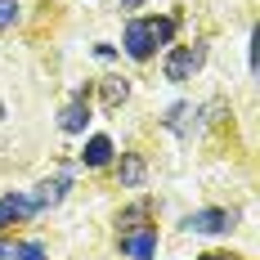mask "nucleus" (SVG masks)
I'll return each mask as SVG.
<instances>
[{
  "mask_svg": "<svg viewBox=\"0 0 260 260\" xmlns=\"http://www.w3.org/2000/svg\"><path fill=\"white\" fill-rule=\"evenodd\" d=\"M126 54H130V58H148V54H153L148 23H130V27H126Z\"/></svg>",
  "mask_w": 260,
  "mask_h": 260,
  "instance_id": "20e7f679",
  "label": "nucleus"
},
{
  "mask_svg": "<svg viewBox=\"0 0 260 260\" xmlns=\"http://www.w3.org/2000/svg\"><path fill=\"white\" fill-rule=\"evenodd\" d=\"M121 5H126V9H135V5H139V0H121Z\"/></svg>",
  "mask_w": 260,
  "mask_h": 260,
  "instance_id": "2eb2a0df",
  "label": "nucleus"
},
{
  "mask_svg": "<svg viewBox=\"0 0 260 260\" xmlns=\"http://www.w3.org/2000/svg\"><path fill=\"white\" fill-rule=\"evenodd\" d=\"M198 58H202V54H198V50H188V45L171 50V58H166V77H171V81H184L188 72H193V68H198Z\"/></svg>",
  "mask_w": 260,
  "mask_h": 260,
  "instance_id": "7ed1b4c3",
  "label": "nucleus"
},
{
  "mask_svg": "<svg viewBox=\"0 0 260 260\" xmlns=\"http://www.w3.org/2000/svg\"><path fill=\"white\" fill-rule=\"evenodd\" d=\"M0 260H14V247L9 242H0Z\"/></svg>",
  "mask_w": 260,
  "mask_h": 260,
  "instance_id": "ddd939ff",
  "label": "nucleus"
},
{
  "mask_svg": "<svg viewBox=\"0 0 260 260\" xmlns=\"http://www.w3.org/2000/svg\"><path fill=\"white\" fill-rule=\"evenodd\" d=\"M126 94H130V85H126V81H104V104H108V108H117L121 99H126Z\"/></svg>",
  "mask_w": 260,
  "mask_h": 260,
  "instance_id": "1a4fd4ad",
  "label": "nucleus"
},
{
  "mask_svg": "<svg viewBox=\"0 0 260 260\" xmlns=\"http://www.w3.org/2000/svg\"><path fill=\"white\" fill-rule=\"evenodd\" d=\"M85 121H90V108H85V104H72L68 112H63V130H68V135L85 130Z\"/></svg>",
  "mask_w": 260,
  "mask_h": 260,
  "instance_id": "6e6552de",
  "label": "nucleus"
},
{
  "mask_svg": "<svg viewBox=\"0 0 260 260\" xmlns=\"http://www.w3.org/2000/svg\"><path fill=\"white\" fill-rule=\"evenodd\" d=\"M14 256H18V260H45V251H41V247H36V242H27V247H18V251H14Z\"/></svg>",
  "mask_w": 260,
  "mask_h": 260,
  "instance_id": "f8f14e48",
  "label": "nucleus"
},
{
  "mask_svg": "<svg viewBox=\"0 0 260 260\" xmlns=\"http://www.w3.org/2000/svg\"><path fill=\"white\" fill-rule=\"evenodd\" d=\"M121 184H126V188H139V184H144V157L139 153L121 157Z\"/></svg>",
  "mask_w": 260,
  "mask_h": 260,
  "instance_id": "423d86ee",
  "label": "nucleus"
},
{
  "mask_svg": "<svg viewBox=\"0 0 260 260\" xmlns=\"http://www.w3.org/2000/svg\"><path fill=\"white\" fill-rule=\"evenodd\" d=\"M9 23H18V5L14 0H0V27H9Z\"/></svg>",
  "mask_w": 260,
  "mask_h": 260,
  "instance_id": "9b49d317",
  "label": "nucleus"
},
{
  "mask_svg": "<svg viewBox=\"0 0 260 260\" xmlns=\"http://www.w3.org/2000/svg\"><path fill=\"white\" fill-rule=\"evenodd\" d=\"M85 166H104L108 157H112V139H104V135H94V139H90V144H85Z\"/></svg>",
  "mask_w": 260,
  "mask_h": 260,
  "instance_id": "0eeeda50",
  "label": "nucleus"
},
{
  "mask_svg": "<svg viewBox=\"0 0 260 260\" xmlns=\"http://www.w3.org/2000/svg\"><path fill=\"white\" fill-rule=\"evenodd\" d=\"M36 211V198H0V229L14 224V215H31Z\"/></svg>",
  "mask_w": 260,
  "mask_h": 260,
  "instance_id": "39448f33",
  "label": "nucleus"
},
{
  "mask_svg": "<svg viewBox=\"0 0 260 260\" xmlns=\"http://www.w3.org/2000/svg\"><path fill=\"white\" fill-rule=\"evenodd\" d=\"M202 260H234V256H224V251H207Z\"/></svg>",
  "mask_w": 260,
  "mask_h": 260,
  "instance_id": "4468645a",
  "label": "nucleus"
},
{
  "mask_svg": "<svg viewBox=\"0 0 260 260\" xmlns=\"http://www.w3.org/2000/svg\"><path fill=\"white\" fill-rule=\"evenodd\" d=\"M184 229H193V234H224L229 229V211H198V215H188Z\"/></svg>",
  "mask_w": 260,
  "mask_h": 260,
  "instance_id": "f03ea898",
  "label": "nucleus"
},
{
  "mask_svg": "<svg viewBox=\"0 0 260 260\" xmlns=\"http://www.w3.org/2000/svg\"><path fill=\"white\" fill-rule=\"evenodd\" d=\"M121 251H126L130 260H153V251H157V229L126 234V238H121Z\"/></svg>",
  "mask_w": 260,
  "mask_h": 260,
  "instance_id": "f257e3e1",
  "label": "nucleus"
},
{
  "mask_svg": "<svg viewBox=\"0 0 260 260\" xmlns=\"http://www.w3.org/2000/svg\"><path fill=\"white\" fill-rule=\"evenodd\" d=\"M148 36H153V45H166V41L175 36V18H161V23H148Z\"/></svg>",
  "mask_w": 260,
  "mask_h": 260,
  "instance_id": "9d476101",
  "label": "nucleus"
}]
</instances>
